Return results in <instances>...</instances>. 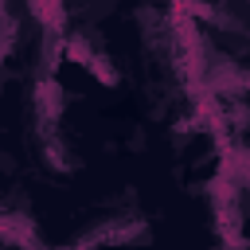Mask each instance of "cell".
I'll list each match as a JSON object with an SVG mask.
<instances>
[{"label": "cell", "mask_w": 250, "mask_h": 250, "mask_svg": "<svg viewBox=\"0 0 250 250\" xmlns=\"http://www.w3.org/2000/svg\"><path fill=\"white\" fill-rule=\"evenodd\" d=\"M51 4H55L59 16H62L66 23H74V27H98V23H105V20L117 12L121 0H51Z\"/></svg>", "instance_id": "obj_1"}]
</instances>
